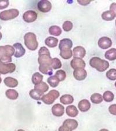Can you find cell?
<instances>
[{"mask_svg":"<svg viewBox=\"0 0 116 131\" xmlns=\"http://www.w3.org/2000/svg\"><path fill=\"white\" fill-rule=\"evenodd\" d=\"M29 94H30V96L31 98L35 100H41L44 96L43 93L40 92L38 90L35 89L31 90L30 93H29Z\"/></svg>","mask_w":116,"mask_h":131,"instance_id":"cell-24","label":"cell"},{"mask_svg":"<svg viewBox=\"0 0 116 131\" xmlns=\"http://www.w3.org/2000/svg\"><path fill=\"white\" fill-rule=\"evenodd\" d=\"M34 89L38 90L39 92L44 93L45 92H47L48 89H49V86H48V84H46L45 82H42L41 83H40V84L35 85Z\"/></svg>","mask_w":116,"mask_h":131,"instance_id":"cell-28","label":"cell"},{"mask_svg":"<svg viewBox=\"0 0 116 131\" xmlns=\"http://www.w3.org/2000/svg\"><path fill=\"white\" fill-rule=\"evenodd\" d=\"M16 69V65L14 63L7 64H0V73L5 74L13 73Z\"/></svg>","mask_w":116,"mask_h":131,"instance_id":"cell-7","label":"cell"},{"mask_svg":"<svg viewBox=\"0 0 116 131\" xmlns=\"http://www.w3.org/2000/svg\"><path fill=\"white\" fill-rule=\"evenodd\" d=\"M73 46V42L69 39H63L61 40L59 44V48L61 51L71 49Z\"/></svg>","mask_w":116,"mask_h":131,"instance_id":"cell-12","label":"cell"},{"mask_svg":"<svg viewBox=\"0 0 116 131\" xmlns=\"http://www.w3.org/2000/svg\"><path fill=\"white\" fill-rule=\"evenodd\" d=\"M106 77L110 81H115L116 80V69H110L106 72Z\"/></svg>","mask_w":116,"mask_h":131,"instance_id":"cell-36","label":"cell"},{"mask_svg":"<svg viewBox=\"0 0 116 131\" xmlns=\"http://www.w3.org/2000/svg\"><path fill=\"white\" fill-rule=\"evenodd\" d=\"M73 25L72 24V22H71L70 21L67 20L66 22H65L63 24V29L65 31H70L71 29H73Z\"/></svg>","mask_w":116,"mask_h":131,"instance_id":"cell-38","label":"cell"},{"mask_svg":"<svg viewBox=\"0 0 116 131\" xmlns=\"http://www.w3.org/2000/svg\"><path fill=\"white\" fill-rule=\"evenodd\" d=\"M73 51L71 49L61 51L60 52V56L65 60H69L73 56Z\"/></svg>","mask_w":116,"mask_h":131,"instance_id":"cell-34","label":"cell"},{"mask_svg":"<svg viewBox=\"0 0 116 131\" xmlns=\"http://www.w3.org/2000/svg\"><path fill=\"white\" fill-rule=\"evenodd\" d=\"M13 47L15 48V50L14 56L16 58H20L24 56L26 50H25L24 48L23 47L22 44L19 43H15L13 45Z\"/></svg>","mask_w":116,"mask_h":131,"instance_id":"cell-13","label":"cell"},{"mask_svg":"<svg viewBox=\"0 0 116 131\" xmlns=\"http://www.w3.org/2000/svg\"><path fill=\"white\" fill-rule=\"evenodd\" d=\"M98 46L102 49H107L112 46V41L107 37H102L98 40Z\"/></svg>","mask_w":116,"mask_h":131,"instance_id":"cell-10","label":"cell"},{"mask_svg":"<svg viewBox=\"0 0 116 131\" xmlns=\"http://www.w3.org/2000/svg\"><path fill=\"white\" fill-rule=\"evenodd\" d=\"M86 64L83 59L79 58H74L70 62V66L73 69L79 68L84 69L85 67Z\"/></svg>","mask_w":116,"mask_h":131,"instance_id":"cell-9","label":"cell"},{"mask_svg":"<svg viewBox=\"0 0 116 131\" xmlns=\"http://www.w3.org/2000/svg\"><path fill=\"white\" fill-rule=\"evenodd\" d=\"M78 107H79L80 111L86 112L90 109L91 103L88 100L83 99L79 102V104H78Z\"/></svg>","mask_w":116,"mask_h":131,"instance_id":"cell-18","label":"cell"},{"mask_svg":"<svg viewBox=\"0 0 116 131\" xmlns=\"http://www.w3.org/2000/svg\"><path fill=\"white\" fill-rule=\"evenodd\" d=\"M4 83L9 88H16L18 85V81L16 79L12 77H7L4 81Z\"/></svg>","mask_w":116,"mask_h":131,"instance_id":"cell-20","label":"cell"},{"mask_svg":"<svg viewBox=\"0 0 116 131\" xmlns=\"http://www.w3.org/2000/svg\"><path fill=\"white\" fill-rule=\"evenodd\" d=\"M60 102L63 104H70L74 101V98L70 94H65L61 97L60 99Z\"/></svg>","mask_w":116,"mask_h":131,"instance_id":"cell-26","label":"cell"},{"mask_svg":"<svg viewBox=\"0 0 116 131\" xmlns=\"http://www.w3.org/2000/svg\"><path fill=\"white\" fill-rule=\"evenodd\" d=\"M1 82H2V79H1V78L0 77V83H1Z\"/></svg>","mask_w":116,"mask_h":131,"instance_id":"cell-48","label":"cell"},{"mask_svg":"<svg viewBox=\"0 0 116 131\" xmlns=\"http://www.w3.org/2000/svg\"><path fill=\"white\" fill-rule=\"evenodd\" d=\"M109 111L111 114L116 115V104H112L109 108Z\"/></svg>","mask_w":116,"mask_h":131,"instance_id":"cell-42","label":"cell"},{"mask_svg":"<svg viewBox=\"0 0 116 131\" xmlns=\"http://www.w3.org/2000/svg\"><path fill=\"white\" fill-rule=\"evenodd\" d=\"M19 12L18 9H10L1 12L0 13V19L2 20H9L18 17Z\"/></svg>","mask_w":116,"mask_h":131,"instance_id":"cell-4","label":"cell"},{"mask_svg":"<svg viewBox=\"0 0 116 131\" xmlns=\"http://www.w3.org/2000/svg\"><path fill=\"white\" fill-rule=\"evenodd\" d=\"M91 1H91V0H77L78 3L80 4V5H83V6L88 5V4L91 3Z\"/></svg>","mask_w":116,"mask_h":131,"instance_id":"cell-43","label":"cell"},{"mask_svg":"<svg viewBox=\"0 0 116 131\" xmlns=\"http://www.w3.org/2000/svg\"><path fill=\"white\" fill-rule=\"evenodd\" d=\"M99 131H109L106 129H100Z\"/></svg>","mask_w":116,"mask_h":131,"instance_id":"cell-46","label":"cell"},{"mask_svg":"<svg viewBox=\"0 0 116 131\" xmlns=\"http://www.w3.org/2000/svg\"><path fill=\"white\" fill-rule=\"evenodd\" d=\"M90 66L95 68L99 72H104L108 69L109 67V63L107 61L95 57H92L89 61Z\"/></svg>","mask_w":116,"mask_h":131,"instance_id":"cell-1","label":"cell"},{"mask_svg":"<svg viewBox=\"0 0 116 131\" xmlns=\"http://www.w3.org/2000/svg\"><path fill=\"white\" fill-rule=\"evenodd\" d=\"M37 16L38 15L36 12L30 10L24 12L23 15V19L27 23H31L37 19Z\"/></svg>","mask_w":116,"mask_h":131,"instance_id":"cell-8","label":"cell"},{"mask_svg":"<svg viewBox=\"0 0 116 131\" xmlns=\"http://www.w3.org/2000/svg\"><path fill=\"white\" fill-rule=\"evenodd\" d=\"M9 4L8 0H0V9H4L7 8Z\"/></svg>","mask_w":116,"mask_h":131,"instance_id":"cell-41","label":"cell"},{"mask_svg":"<svg viewBox=\"0 0 116 131\" xmlns=\"http://www.w3.org/2000/svg\"><path fill=\"white\" fill-rule=\"evenodd\" d=\"M6 96L10 100H16L19 97V93L16 90L14 89H8L5 92Z\"/></svg>","mask_w":116,"mask_h":131,"instance_id":"cell-27","label":"cell"},{"mask_svg":"<svg viewBox=\"0 0 116 131\" xmlns=\"http://www.w3.org/2000/svg\"><path fill=\"white\" fill-rule=\"evenodd\" d=\"M59 131H72L70 129H69L68 128H67L66 126L65 125H62L60 126L59 128Z\"/></svg>","mask_w":116,"mask_h":131,"instance_id":"cell-45","label":"cell"},{"mask_svg":"<svg viewBox=\"0 0 116 131\" xmlns=\"http://www.w3.org/2000/svg\"><path fill=\"white\" fill-rule=\"evenodd\" d=\"M49 33L55 36H59L62 34V29L58 26H52L49 27Z\"/></svg>","mask_w":116,"mask_h":131,"instance_id":"cell-29","label":"cell"},{"mask_svg":"<svg viewBox=\"0 0 116 131\" xmlns=\"http://www.w3.org/2000/svg\"><path fill=\"white\" fill-rule=\"evenodd\" d=\"M105 58L110 61H114L116 60V49L111 48L105 52Z\"/></svg>","mask_w":116,"mask_h":131,"instance_id":"cell-25","label":"cell"},{"mask_svg":"<svg viewBox=\"0 0 116 131\" xmlns=\"http://www.w3.org/2000/svg\"><path fill=\"white\" fill-rule=\"evenodd\" d=\"M45 43L48 47H56L58 43V39L54 37H48L45 39Z\"/></svg>","mask_w":116,"mask_h":131,"instance_id":"cell-22","label":"cell"},{"mask_svg":"<svg viewBox=\"0 0 116 131\" xmlns=\"http://www.w3.org/2000/svg\"><path fill=\"white\" fill-rule=\"evenodd\" d=\"M24 44L29 50L35 51L37 49L38 43L37 40V37L34 33L29 32L25 34L24 36Z\"/></svg>","mask_w":116,"mask_h":131,"instance_id":"cell-2","label":"cell"},{"mask_svg":"<svg viewBox=\"0 0 116 131\" xmlns=\"http://www.w3.org/2000/svg\"><path fill=\"white\" fill-rule=\"evenodd\" d=\"M110 10L113 12L116 16V3H112L110 7Z\"/></svg>","mask_w":116,"mask_h":131,"instance_id":"cell-44","label":"cell"},{"mask_svg":"<svg viewBox=\"0 0 116 131\" xmlns=\"http://www.w3.org/2000/svg\"><path fill=\"white\" fill-rule=\"evenodd\" d=\"M115 88H116V82H115Z\"/></svg>","mask_w":116,"mask_h":131,"instance_id":"cell-50","label":"cell"},{"mask_svg":"<svg viewBox=\"0 0 116 131\" xmlns=\"http://www.w3.org/2000/svg\"><path fill=\"white\" fill-rule=\"evenodd\" d=\"M0 74H1V73H0Z\"/></svg>","mask_w":116,"mask_h":131,"instance_id":"cell-52","label":"cell"},{"mask_svg":"<svg viewBox=\"0 0 116 131\" xmlns=\"http://www.w3.org/2000/svg\"><path fill=\"white\" fill-rule=\"evenodd\" d=\"M55 76L59 79V81L61 82L65 81V79H66V73L65 72V71L63 70H59L58 71H56Z\"/></svg>","mask_w":116,"mask_h":131,"instance_id":"cell-37","label":"cell"},{"mask_svg":"<svg viewBox=\"0 0 116 131\" xmlns=\"http://www.w3.org/2000/svg\"><path fill=\"white\" fill-rule=\"evenodd\" d=\"M74 58H83L86 54V50L85 48L82 46H77L74 48L73 51Z\"/></svg>","mask_w":116,"mask_h":131,"instance_id":"cell-15","label":"cell"},{"mask_svg":"<svg viewBox=\"0 0 116 131\" xmlns=\"http://www.w3.org/2000/svg\"><path fill=\"white\" fill-rule=\"evenodd\" d=\"M37 8L40 12H49L52 9V4L48 0H41L37 4Z\"/></svg>","mask_w":116,"mask_h":131,"instance_id":"cell-6","label":"cell"},{"mask_svg":"<svg viewBox=\"0 0 116 131\" xmlns=\"http://www.w3.org/2000/svg\"><path fill=\"white\" fill-rule=\"evenodd\" d=\"M73 76L75 79L77 81H83L86 78L87 72L84 69H74V71L73 72Z\"/></svg>","mask_w":116,"mask_h":131,"instance_id":"cell-11","label":"cell"},{"mask_svg":"<svg viewBox=\"0 0 116 131\" xmlns=\"http://www.w3.org/2000/svg\"><path fill=\"white\" fill-rule=\"evenodd\" d=\"M60 96V93L56 90H52L48 94L44 95L41 100L46 104L50 105L54 103L57 99Z\"/></svg>","mask_w":116,"mask_h":131,"instance_id":"cell-3","label":"cell"},{"mask_svg":"<svg viewBox=\"0 0 116 131\" xmlns=\"http://www.w3.org/2000/svg\"><path fill=\"white\" fill-rule=\"evenodd\" d=\"M63 125L66 126L67 128H68L71 130H75L78 127L79 124L78 122L75 119H67L63 122Z\"/></svg>","mask_w":116,"mask_h":131,"instance_id":"cell-16","label":"cell"},{"mask_svg":"<svg viewBox=\"0 0 116 131\" xmlns=\"http://www.w3.org/2000/svg\"><path fill=\"white\" fill-rule=\"evenodd\" d=\"M66 114L71 117H75L79 114V111H78L76 107L73 105H69L66 107Z\"/></svg>","mask_w":116,"mask_h":131,"instance_id":"cell-19","label":"cell"},{"mask_svg":"<svg viewBox=\"0 0 116 131\" xmlns=\"http://www.w3.org/2000/svg\"><path fill=\"white\" fill-rule=\"evenodd\" d=\"M115 25H116V20H115Z\"/></svg>","mask_w":116,"mask_h":131,"instance_id":"cell-51","label":"cell"},{"mask_svg":"<svg viewBox=\"0 0 116 131\" xmlns=\"http://www.w3.org/2000/svg\"><path fill=\"white\" fill-rule=\"evenodd\" d=\"M2 37H3V36H2V33L0 32V40H1V39H2Z\"/></svg>","mask_w":116,"mask_h":131,"instance_id":"cell-47","label":"cell"},{"mask_svg":"<svg viewBox=\"0 0 116 131\" xmlns=\"http://www.w3.org/2000/svg\"><path fill=\"white\" fill-rule=\"evenodd\" d=\"M52 113L56 117H62L65 113V107L60 104H55L52 108Z\"/></svg>","mask_w":116,"mask_h":131,"instance_id":"cell-14","label":"cell"},{"mask_svg":"<svg viewBox=\"0 0 116 131\" xmlns=\"http://www.w3.org/2000/svg\"><path fill=\"white\" fill-rule=\"evenodd\" d=\"M41 55H49V56H50L49 50L45 47H42L38 51V56H41Z\"/></svg>","mask_w":116,"mask_h":131,"instance_id":"cell-40","label":"cell"},{"mask_svg":"<svg viewBox=\"0 0 116 131\" xmlns=\"http://www.w3.org/2000/svg\"><path fill=\"white\" fill-rule=\"evenodd\" d=\"M18 131H24V130L23 129H19V130H18Z\"/></svg>","mask_w":116,"mask_h":131,"instance_id":"cell-49","label":"cell"},{"mask_svg":"<svg viewBox=\"0 0 116 131\" xmlns=\"http://www.w3.org/2000/svg\"><path fill=\"white\" fill-rule=\"evenodd\" d=\"M103 96L100 94L94 93L91 96V100L94 104H100L103 101Z\"/></svg>","mask_w":116,"mask_h":131,"instance_id":"cell-31","label":"cell"},{"mask_svg":"<svg viewBox=\"0 0 116 131\" xmlns=\"http://www.w3.org/2000/svg\"><path fill=\"white\" fill-rule=\"evenodd\" d=\"M52 58L49 55H41L38 58V62L40 65H51Z\"/></svg>","mask_w":116,"mask_h":131,"instance_id":"cell-17","label":"cell"},{"mask_svg":"<svg viewBox=\"0 0 116 131\" xmlns=\"http://www.w3.org/2000/svg\"><path fill=\"white\" fill-rule=\"evenodd\" d=\"M62 66V62H61L60 60L59 59L57 58H52V63H51V67L54 69H58L60 68Z\"/></svg>","mask_w":116,"mask_h":131,"instance_id":"cell-35","label":"cell"},{"mask_svg":"<svg viewBox=\"0 0 116 131\" xmlns=\"http://www.w3.org/2000/svg\"><path fill=\"white\" fill-rule=\"evenodd\" d=\"M12 57L10 56H5L0 59V64H7L11 63Z\"/></svg>","mask_w":116,"mask_h":131,"instance_id":"cell-39","label":"cell"},{"mask_svg":"<svg viewBox=\"0 0 116 131\" xmlns=\"http://www.w3.org/2000/svg\"><path fill=\"white\" fill-rule=\"evenodd\" d=\"M114 95L110 91H106L103 93V99L106 102H111L114 100Z\"/></svg>","mask_w":116,"mask_h":131,"instance_id":"cell-33","label":"cell"},{"mask_svg":"<svg viewBox=\"0 0 116 131\" xmlns=\"http://www.w3.org/2000/svg\"><path fill=\"white\" fill-rule=\"evenodd\" d=\"M115 15L111 10H107L103 12L102 14V18L106 21L113 20L115 18Z\"/></svg>","mask_w":116,"mask_h":131,"instance_id":"cell-23","label":"cell"},{"mask_svg":"<svg viewBox=\"0 0 116 131\" xmlns=\"http://www.w3.org/2000/svg\"><path fill=\"white\" fill-rule=\"evenodd\" d=\"M15 48L13 46L7 45L5 46H0V59L5 56L12 57L15 54Z\"/></svg>","mask_w":116,"mask_h":131,"instance_id":"cell-5","label":"cell"},{"mask_svg":"<svg viewBox=\"0 0 116 131\" xmlns=\"http://www.w3.org/2000/svg\"><path fill=\"white\" fill-rule=\"evenodd\" d=\"M47 82L51 87L56 88L58 86L60 81H59V79L57 78V77L55 75H53V76H50V77L48 78Z\"/></svg>","mask_w":116,"mask_h":131,"instance_id":"cell-30","label":"cell"},{"mask_svg":"<svg viewBox=\"0 0 116 131\" xmlns=\"http://www.w3.org/2000/svg\"><path fill=\"white\" fill-rule=\"evenodd\" d=\"M43 79V76L39 72H35L33 74L32 77V82L34 84L37 85L41 83Z\"/></svg>","mask_w":116,"mask_h":131,"instance_id":"cell-32","label":"cell"},{"mask_svg":"<svg viewBox=\"0 0 116 131\" xmlns=\"http://www.w3.org/2000/svg\"><path fill=\"white\" fill-rule=\"evenodd\" d=\"M39 70L41 73L45 74V75H51L53 73L51 65H40Z\"/></svg>","mask_w":116,"mask_h":131,"instance_id":"cell-21","label":"cell"}]
</instances>
